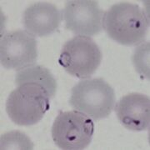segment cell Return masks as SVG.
Segmentation results:
<instances>
[{
	"mask_svg": "<svg viewBox=\"0 0 150 150\" xmlns=\"http://www.w3.org/2000/svg\"><path fill=\"white\" fill-rule=\"evenodd\" d=\"M149 27V18L141 7L129 2L112 5L103 18V29L115 42L125 46L142 43Z\"/></svg>",
	"mask_w": 150,
	"mask_h": 150,
	"instance_id": "obj_1",
	"label": "cell"
},
{
	"mask_svg": "<svg viewBox=\"0 0 150 150\" xmlns=\"http://www.w3.org/2000/svg\"><path fill=\"white\" fill-rule=\"evenodd\" d=\"M50 96L47 90L36 83H23L11 92L6 102V111L13 123L31 126L42 120L49 110Z\"/></svg>",
	"mask_w": 150,
	"mask_h": 150,
	"instance_id": "obj_2",
	"label": "cell"
},
{
	"mask_svg": "<svg viewBox=\"0 0 150 150\" xmlns=\"http://www.w3.org/2000/svg\"><path fill=\"white\" fill-rule=\"evenodd\" d=\"M115 92L103 79L81 80L71 90L69 104L93 120L108 118L115 107Z\"/></svg>",
	"mask_w": 150,
	"mask_h": 150,
	"instance_id": "obj_3",
	"label": "cell"
},
{
	"mask_svg": "<svg viewBox=\"0 0 150 150\" xmlns=\"http://www.w3.org/2000/svg\"><path fill=\"white\" fill-rule=\"evenodd\" d=\"M102 53L90 37L77 35L64 44L59 63L65 71L79 79H88L98 69Z\"/></svg>",
	"mask_w": 150,
	"mask_h": 150,
	"instance_id": "obj_4",
	"label": "cell"
},
{
	"mask_svg": "<svg viewBox=\"0 0 150 150\" xmlns=\"http://www.w3.org/2000/svg\"><path fill=\"white\" fill-rule=\"evenodd\" d=\"M93 133V121L77 110L60 112L52 126L54 144L64 150L84 149L92 142Z\"/></svg>",
	"mask_w": 150,
	"mask_h": 150,
	"instance_id": "obj_5",
	"label": "cell"
},
{
	"mask_svg": "<svg viewBox=\"0 0 150 150\" xmlns=\"http://www.w3.org/2000/svg\"><path fill=\"white\" fill-rule=\"evenodd\" d=\"M37 59V40L26 31L8 32L1 38L0 62L4 68L20 71L35 65Z\"/></svg>",
	"mask_w": 150,
	"mask_h": 150,
	"instance_id": "obj_6",
	"label": "cell"
},
{
	"mask_svg": "<svg viewBox=\"0 0 150 150\" xmlns=\"http://www.w3.org/2000/svg\"><path fill=\"white\" fill-rule=\"evenodd\" d=\"M104 12L93 0H70L62 11L65 28L76 35L91 37L103 30Z\"/></svg>",
	"mask_w": 150,
	"mask_h": 150,
	"instance_id": "obj_7",
	"label": "cell"
},
{
	"mask_svg": "<svg viewBox=\"0 0 150 150\" xmlns=\"http://www.w3.org/2000/svg\"><path fill=\"white\" fill-rule=\"evenodd\" d=\"M118 121L124 128L134 132L149 129L150 98L139 93H131L119 99L114 107Z\"/></svg>",
	"mask_w": 150,
	"mask_h": 150,
	"instance_id": "obj_8",
	"label": "cell"
},
{
	"mask_svg": "<svg viewBox=\"0 0 150 150\" xmlns=\"http://www.w3.org/2000/svg\"><path fill=\"white\" fill-rule=\"evenodd\" d=\"M63 19L62 12L47 2L33 4L23 14L25 31L33 37H46L54 33Z\"/></svg>",
	"mask_w": 150,
	"mask_h": 150,
	"instance_id": "obj_9",
	"label": "cell"
},
{
	"mask_svg": "<svg viewBox=\"0 0 150 150\" xmlns=\"http://www.w3.org/2000/svg\"><path fill=\"white\" fill-rule=\"evenodd\" d=\"M36 83L43 87L48 93L50 98H53L57 91V82L50 71L39 65H33L24 69L18 71L15 78L17 86L23 83Z\"/></svg>",
	"mask_w": 150,
	"mask_h": 150,
	"instance_id": "obj_10",
	"label": "cell"
},
{
	"mask_svg": "<svg viewBox=\"0 0 150 150\" xmlns=\"http://www.w3.org/2000/svg\"><path fill=\"white\" fill-rule=\"evenodd\" d=\"M30 139L23 133L13 131L1 136V149H33Z\"/></svg>",
	"mask_w": 150,
	"mask_h": 150,
	"instance_id": "obj_11",
	"label": "cell"
}]
</instances>
